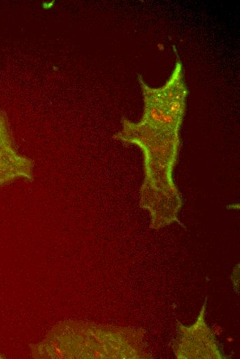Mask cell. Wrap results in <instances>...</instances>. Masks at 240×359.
I'll return each instance as SVG.
<instances>
[{
	"label": "cell",
	"mask_w": 240,
	"mask_h": 359,
	"mask_svg": "<svg viewBox=\"0 0 240 359\" xmlns=\"http://www.w3.org/2000/svg\"><path fill=\"white\" fill-rule=\"evenodd\" d=\"M179 132L123 119L121 130L115 135L117 139L134 144L143 153L145 176L141 204L151 213V227L154 229L177 221L181 206L172 179L180 144Z\"/></svg>",
	"instance_id": "6da1fadb"
},
{
	"label": "cell",
	"mask_w": 240,
	"mask_h": 359,
	"mask_svg": "<svg viewBox=\"0 0 240 359\" xmlns=\"http://www.w3.org/2000/svg\"><path fill=\"white\" fill-rule=\"evenodd\" d=\"M139 81L144 104L141 121L153 126L179 131L188 93L181 61L176 62L172 73L162 87H150L141 75Z\"/></svg>",
	"instance_id": "7a4b0ae2"
}]
</instances>
